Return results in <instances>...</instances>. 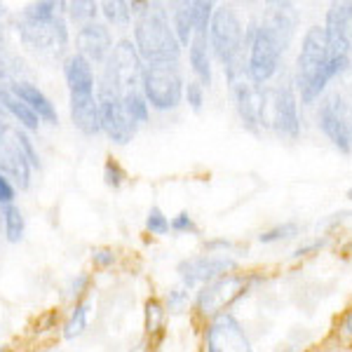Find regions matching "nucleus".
Returning a JSON list of instances; mask_svg holds the SVG:
<instances>
[{"mask_svg": "<svg viewBox=\"0 0 352 352\" xmlns=\"http://www.w3.org/2000/svg\"><path fill=\"white\" fill-rule=\"evenodd\" d=\"M169 226H172V232H181V235H186V232H190V235L200 232L195 219H192L188 212H179L176 217H172L169 219Z\"/></svg>", "mask_w": 352, "mask_h": 352, "instance_id": "a19ab883", "label": "nucleus"}, {"mask_svg": "<svg viewBox=\"0 0 352 352\" xmlns=\"http://www.w3.org/2000/svg\"><path fill=\"white\" fill-rule=\"evenodd\" d=\"M186 50H188V66L192 71V80L200 82L204 89L212 87V82H214V66H212L214 56H212V50H209V41L207 38L195 36Z\"/></svg>", "mask_w": 352, "mask_h": 352, "instance_id": "412c9836", "label": "nucleus"}, {"mask_svg": "<svg viewBox=\"0 0 352 352\" xmlns=\"http://www.w3.org/2000/svg\"><path fill=\"white\" fill-rule=\"evenodd\" d=\"M270 8H272V12L268 14L265 24L277 33L282 47L287 50L294 38V33H296L298 12H296V8H294V3H270Z\"/></svg>", "mask_w": 352, "mask_h": 352, "instance_id": "4be33fe9", "label": "nucleus"}, {"mask_svg": "<svg viewBox=\"0 0 352 352\" xmlns=\"http://www.w3.org/2000/svg\"><path fill=\"white\" fill-rule=\"evenodd\" d=\"M14 31L19 36V43L24 45L28 52L50 54V56H68V47L73 43L71 24L66 21L64 14H59L52 24H33L21 16L14 19Z\"/></svg>", "mask_w": 352, "mask_h": 352, "instance_id": "1a4fd4ad", "label": "nucleus"}, {"mask_svg": "<svg viewBox=\"0 0 352 352\" xmlns=\"http://www.w3.org/2000/svg\"><path fill=\"white\" fill-rule=\"evenodd\" d=\"M5 87H8V85H3V82H0V94H3V89H5Z\"/></svg>", "mask_w": 352, "mask_h": 352, "instance_id": "3c124183", "label": "nucleus"}, {"mask_svg": "<svg viewBox=\"0 0 352 352\" xmlns=\"http://www.w3.org/2000/svg\"><path fill=\"white\" fill-rule=\"evenodd\" d=\"M61 73L68 94H94L96 92V68L78 52H68L61 61Z\"/></svg>", "mask_w": 352, "mask_h": 352, "instance_id": "a211bd4d", "label": "nucleus"}, {"mask_svg": "<svg viewBox=\"0 0 352 352\" xmlns=\"http://www.w3.org/2000/svg\"><path fill=\"white\" fill-rule=\"evenodd\" d=\"M101 179H104V186L111 190H120L124 184H127V172L116 157H106L104 169H101Z\"/></svg>", "mask_w": 352, "mask_h": 352, "instance_id": "f704fd0d", "label": "nucleus"}, {"mask_svg": "<svg viewBox=\"0 0 352 352\" xmlns=\"http://www.w3.org/2000/svg\"><path fill=\"white\" fill-rule=\"evenodd\" d=\"M237 244L232 240H223V237H217V240H207L204 242V249H207L209 254H223V256H228V254L235 249Z\"/></svg>", "mask_w": 352, "mask_h": 352, "instance_id": "c03bdc74", "label": "nucleus"}, {"mask_svg": "<svg viewBox=\"0 0 352 352\" xmlns=\"http://www.w3.org/2000/svg\"><path fill=\"white\" fill-rule=\"evenodd\" d=\"M132 43L144 64H179L184 54L164 3H151L139 16H134Z\"/></svg>", "mask_w": 352, "mask_h": 352, "instance_id": "f03ea898", "label": "nucleus"}, {"mask_svg": "<svg viewBox=\"0 0 352 352\" xmlns=\"http://www.w3.org/2000/svg\"><path fill=\"white\" fill-rule=\"evenodd\" d=\"M0 174L8 176L16 190L31 188L33 169H31V164L26 162V157L21 155V151L16 148L12 136L0 139Z\"/></svg>", "mask_w": 352, "mask_h": 352, "instance_id": "6ab92c4d", "label": "nucleus"}, {"mask_svg": "<svg viewBox=\"0 0 352 352\" xmlns=\"http://www.w3.org/2000/svg\"><path fill=\"white\" fill-rule=\"evenodd\" d=\"M228 85H230L232 104H235V111H237V118H240L242 127L258 134L261 132V106H263V87L249 80L247 73H242L240 78L230 80Z\"/></svg>", "mask_w": 352, "mask_h": 352, "instance_id": "4468645a", "label": "nucleus"}, {"mask_svg": "<svg viewBox=\"0 0 352 352\" xmlns=\"http://www.w3.org/2000/svg\"><path fill=\"white\" fill-rule=\"evenodd\" d=\"M8 120H10V118L5 116L3 109H0V139H8V136L12 134V129H14Z\"/></svg>", "mask_w": 352, "mask_h": 352, "instance_id": "49530a36", "label": "nucleus"}, {"mask_svg": "<svg viewBox=\"0 0 352 352\" xmlns=\"http://www.w3.org/2000/svg\"><path fill=\"white\" fill-rule=\"evenodd\" d=\"M0 352H10V350L8 348H0Z\"/></svg>", "mask_w": 352, "mask_h": 352, "instance_id": "864d4df0", "label": "nucleus"}, {"mask_svg": "<svg viewBox=\"0 0 352 352\" xmlns=\"http://www.w3.org/2000/svg\"><path fill=\"white\" fill-rule=\"evenodd\" d=\"M202 343L204 352H254L240 320L232 312H221L207 320Z\"/></svg>", "mask_w": 352, "mask_h": 352, "instance_id": "f8f14e48", "label": "nucleus"}, {"mask_svg": "<svg viewBox=\"0 0 352 352\" xmlns=\"http://www.w3.org/2000/svg\"><path fill=\"white\" fill-rule=\"evenodd\" d=\"M66 3L68 0H36V3H28L19 16L33 24H52L59 14L66 16Z\"/></svg>", "mask_w": 352, "mask_h": 352, "instance_id": "393cba45", "label": "nucleus"}, {"mask_svg": "<svg viewBox=\"0 0 352 352\" xmlns=\"http://www.w3.org/2000/svg\"><path fill=\"white\" fill-rule=\"evenodd\" d=\"M350 26H352V3L350 0H340V3L329 5L327 19H324V26L322 28H324L331 56H350V47H352Z\"/></svg>", "mask_w": 352, "mask_h": 352, "instance_id": "2eb2a0df", "label": "nucleus"}, {"mask_svg": "<svg viewBox=\"0 0 352 352\" xmlns=\"http://www.w3.org/2000/svg\"><path fill=\"white\" fill-rule=\"evenodd\" d=\"M340 106H343V96L340 94L327 96L320 104V109H317V124H320L322 134H324L343 155H352L348 141H345L343 127H340Z\"/></svg>", "mask_w": 352, "mask_h": 352, "instance_id": "aec40b11", "label": "nucleus"}, {"mask_svg": "<svg viewBox=\"0 0 352 352\" xmlns=\"http://www.w3.org/2000/svg\"><path fill=\"white\" fill-rule=\"evenodd\" d=\"M96 101H99V116H101V134L116 146H127L139 132L129 122L122 109V89L116 82L96 76Z\"/></svg>", "mask_w": 352, "mask_h": 352, "instance_id": "0eeeda50", "label": "nucleus"}, {"mask_svg": "<svg viewBox=\"0 0 352 352\" xmlns=\"http://www.w3.org/2000/svg\"><path fill=\"white\" fill-rule=\"evenodd\" d=\"M324 240H317V242H310V244H305V247H298L296 252L292 254V258H300V256H308L310 252H320L322 247H324Z\"/></svg>", "mask_w": 352, "mask_h": 352, "instance_id": "a18cd8bd", "label": "nucleus"}, {"mask_svg": "<svg viewBox=\"0 0 352 352\" xmlns=\"http://www.w3.org/2000/svg\"><path fill=\"white\" fill-rule=\"evenodd\" d=\"M162 305H164V310H167V315H181V312H186L190 305V289H186L181 282L169 287L167 294H164Z\"/></svg>", "mask_w": 352, "mask_h": 352, "instance_id": "72a5a7b5", "label": "nucleus"}, {"mask_svg": "<svg viewBox=\"0 0 352 352\" xmlns=\"http://www.w3.org/2000/svg\"><path fill=\"white\" fill-rule=\"evenodd\" d=\"M0 223H3V235L10 244H19L26 235V217L19 209V204H8L0 207Z\"/></svg>", "mask_w": 352, "mask_h": 352, "instance_id": "cd10ccee", "label": "nucleus"}, {"mask_svg": "<svg viewBox=\"0 0 352 352\" xmlns=\"http://www.w3.org/2000/svg\"><path fill=\"white\" fill-rule=\"evenodd\" d=\"M89 287H92V275H89V272H78V275H73L71 280L66 282L64 296L71 300V303H78V300L87 298Z\"/></svg>", "mask_w": 352, "mask_h": 352, "instance_id": "c9c22d12", "label": "nucleus"}, {"mask_svg": "<svg viewBox=\"0 0 352 352\" xmlns=\"http://www.w3.org/2000/svg\"><path fill=\"white\" fill-rule=\"evenodd\" d=\"M0 109L5 111V116L8 118H12V120L19 124V129H24V132L33 134V132L41 129V120H38V116L28 109L24 101L16 99V96L10 92V87H5L3 94H0Z\"/></svg>", "mask_w": 352, "mask_h": 352, "instance_id": "5701e85b", "label": "nucleus"}, {"mask_svg": "<svg viewBox=\"0 0 352 352\" xmlns=\"http://www.w3.org/2000/svg\"><path fill=\"white\" fill-rule=\"evenodd\" d=\"M254 277L242 275V272H228V275L219 277V280L209 282L197 289L195 300H192V308L204 320H212V317L221 315V312H230L232 305L240 298H244V294L249 292Z\"/></svg>", "mask_w": 352, "mask_h": 352, "instance_id": "6e6552de", "label": "nucleus"}, {"mask_svg": "<svg viewBox=\"0 0 352 352\" xmlns=\"http://www.w3.org/2000/svg\"><path fill=\"white\" fill-rule=\"evenodd\" d=\"M188 3H190V16H192V28H195V36L207 38L214 10H217V3H212V0H188Z\"/></svg>", "mask_w": 352, "mask_h": 352, "instance_id": "2f4dec72", "label": "nucleus"}, {"mask_svg": "<svg viewBox=\"0 0 352 352\" xmlns=\"http://www.w3.org/2000/svg\"><path fill=\"white\" fill-rule=\"evenodd\" d=\"M348 200H352V188L348 190Z\"/></svg>", "mask_w": 352, "mask_h": 352, "instance_id": "603ef678", "label": "nucleus"}, {"mask_svg": "<svg viewBox=\"0 0 352 352\" xmlns=\"http://www.w3.org/2000/svg\"><path fill=\"white\" fill-rule=\"evenodd\" d=\"M169 12V21H172L174 36L179 41L181 47H188L195 38V28H192V16H190V3L188 0H181V3H172Z\"/></svg>", "mask_w": 352, "mask_h": 352, "instance_id": "a878e982", "label": "nucleus"}, {"mask_svg": "<svg viewBox=\"0 0 352 352\" xmlns=\"http://www.w3.org/2000/svg\"><path fill=\"white\" fill-rule=\"evenodd\" d=\"M10 136H12V141L16 144V148L21 151V155L26 157V162L31 164L33 172H41V169H43V160H41V153H38L36 141L31 139V134L24 132V129H19V127H14Z\"/></svg>", "mask_w": 352, "mask_h": 352, "instance_id": "473e14b6", "label": "nucleus"}, {"mask_svg": "<svg viewBox=\"0 0 352 352\" xmlns=\"http://www.w3.org/2000/svg\"><path fill=\"white\" fill-rule=\"evenodd\" d=\"M99 16L111 31L113 28L124 31V28H132L134 24V16L129 12L127 0H104V3H99Z\"/></svg>", "mask_w": 352, "mask_h": 352, "instance_id": "bb28decb", "label": "nucleus"}, {"mask_svg": "<svg viewBox=\"0 0 352 352\" xmlns=\"http://www.w3.org/2000/svg\"><path fill=\"white\" fill-rule=\"evenodd\" d=\"M8 87L16 99H21L28 109L36 113L41 124H52V127L59 124V111H56V106L52 104V99H50V96L45 94L36 82L24 80V78H21V80L10 82Z\"/></svg>", "mask_w": 352, "mask_h": 352, "instance_id": "dca6fc26", "label": "nucleus"}, {"mask_svg": "<svg viewBox=\"0 0 352 352\" xmlns=\"http://www.w3.org/2000/svg\"><path fill=\"white\" fill-rule=\"evenodd\" d=\"M340 127H343L345 141H348L350 153H352V106L345 99H343V106H340Z\"/></svg>", "mask_w": 352, "mask_h": 352, "instance_id": "37998d69", "label": "nucleus"}, {"mask_svg": "<svg viewBox=\"0 0 352 352\" xmlns=\"http://www.w3.org/2000/svg\"><path fill=\"white\" fill-rule=\"evenodd\" d=\"M144 59L136 52L132 38H118L113 45V52L109 56L104 66H101V76H106L109 80H113L122 92L134 89L141 85V73H144Z\"/></svg>", "mask_w": 352, "mask_h": 352, "instance_id": "9b49d317", "label": "nucleus"}, {"mask_svg": "<svg viewBox=\"0 0 352 352\" xmlns=\"http://www.w3.org/2000/svg\"><path fill=\"white\" fill-rule=\"evenodd\" d=\"M144 228L146 232H151V235H169V230H172V226H169V217L162 212L157 204H153V207L146 212V219H144Z\"/></svg>", "mask_w": 352, "mask_h": 352, "instance_id": "e433bc0d", "label": "nucleus"}, {"mask_svg": "<svg viewBox=\"0 0 352 352\" xmlns=\"http://www.w3.org/2000/svg\"><path fill=\"white\" fill-rule=\"evenodd\" d=\"M73 45H76L73 52L82 54L94 68L96 66L101 68L109 61L113 45H116V38H113V31L104 21L96 19L80 28H76V33H73Z\"/></svg>", "mask_w": 352, "mask_h": 352, "instance_id": "ddd939ff", "label": "nucleus"}, {"mask_svg": "<svg viewBox=\"0 0 352 352\" xmlns=\"http://www.w3.org/2000/svg\"><path fill=\"white\" fill-rule=\"evenodd\" d=\"M16 202V188L14 184L5 174H0V207H8V204Z\"/></svg>", "mask_w": 352, "mask_h": 352, "instance_id": "79ce46f5", "label": "nucleus"}, {"mask_svg": "<svg viewBox=\"0 0 352 352\" xmlns=\"http://www.w3.org/2000/svg\"><path fill=\"white\" fill-rule=\"evenodd\" d=\"M240 268L237 258L223 256V254H197V256H188L176 263V275H179L181 285L186 289L204 287L209 282L219 280V277L235 272Z\"/></svg>", "mask_w": 352, "mask_h": 352, "instance_id": "9d476101", "label": "nucleus"}, {"mask_svg": "<svg viewBox=\"0 0 352 352\" xmlns=\"http://www.w3.org/2000/svg\"><path fill=\"white\" fill-rule=\"evenodd\" d=\"M122 109L134 127H144V124L151 122V106L139 87L122 92Z\"/></svg>", "mask_w": 352, "mask_h": 352, "instance_id": "c85d7f7f", "label": "nucleus"}, {"mask_svg": "<svg viewBox=\"0 0 352 352\" xmlns=\"http://www.w3.org/2000/svg\"><path fill=\"white\" fill-rule=\"evenodd\" d=\"M184 73L179 64H146L141 73V94L146 96L151 111L169 113L184 104Z\"/></svg>", "mask_w": 352, "mask_h": 352, "instance_id": "39448f33", "label": "nucleus"}, {"mask_svg": "<svg viewBox=\"0 0 352 352\" xmlns=\"http://www.w3.org/2000/svg\"><path fill=\"white\" fill-rule=\"evenodd\" d=\"M68 118H71L73 127L82 136L101 134V116H99V101L96 94H68Z\"/></svg>", "mask_w": 352, "mask_h": 352, "instance_id": "f3484780", "label": "nucleus"}, {"mask_svg": "<svg viewBox=\"0 0 352 352\" xmlns=\"http://www.w3.org/2000/svg\"><path fill=\"white\" fill-rule=\"evenodd\" d=\"M261 129H275L285 139L296 141L300 136L298 99L292 82L282 87H263V106H261Z\"/></svg>", "mask_w": 352, "mask_h": 352, "instance_id": "423d86ee", "label": "nucleus"}, {"mask_svg": "<svg viewBox=\"0 0 352 352\" xmlns=\"http://www.w3.org/2000/svg\"><path fill=\"white\" fill-rule=\"evenodd\" d=\"M89 317H92V303H89V298L73 303L66 315V320H64V324H61V336L66 340H76V338L85 336L89 329Z\"/></svg>", "mask_w": 352, "mask_h": 352, "instance_id": "b1692460", "label": "nucleus"}, {"mask_svg": "<svg viewBox=\"0 0 352 352\" xmlns=\"http://www.w3.org/2000/svg\"><path fill=\"white\" fill-rule=\"evenodd\" d=\"M99 19V3L96 0H68L66 3V21L80 28L89 21Z\"/></svg>", "mask_w": 352, "mask_h": 352, "instance_id": "c756f323", "label": "nucleus"}, {"mask_svg": "<svg viewBox=\"0 0 352 352\" xmlns=\"http://www.w3.org/2000/svg\"><path fill=\"white\" fill-rule=\"evenodd\" d=\"M298 232H300L298 223H294V221H287V223H280V226H275V228L261 232V235H258V242H261V244L285 242V240H292V237H296Z\"/></svg>", "mask_w": 352, "mask_h": 352, "instance_id": "4c0bfd02", "label": "nucleus"}, {"mask_svg": "<svg viewBox=\"0 0 352 352\" xmlns=\"http://www.w3.org/2000/svg\"><path fill=\"white\" fill-rule=\"evenodd\" d=\"M89 258H92V265L99 270H109L118 263V252L113 247H94L89 252Z\"/></svg>", "mask_w": 352, "mask_h": 352, "instance_id": "ea45409f", "label": "nucleus"}, {"mask_svg": "<svg viewBox=\"0 0 352 352\" xmlns=\"http://www.w3.org/2000/svg\"><path fill=\"white\" fill-rule=\"evenodd\" d=\"M350 66V56H331L322 26H310L296 56V87L303 104H315L327 85Z\"/></svg>", "mask_w": 352, "mask_h": 352, "instance_id": "f257e3e1", "label": "nucleus"}, {"mask_svg": "<svg viewBox=\"0 0 352 352\" xmlns=\"http://www.w3.org/2000/svg\"><path fill=\"white\" fill-rule=\"evenodd\" d=\"M244 66H247V76L254 85L268 82L280 68V56L285 52L280 38L265 21H252L249 26H244Z\"/></svg>", "mask_w": 352, "mask_h": 352, "instance_id": "20e7f679", "label": "nucleus"}, {"mask_svg": "<svg viewBox=\"0 0 352 352\" xmlns=\"http://www.w3.org/2000/svg\"><path fill=\"white\" fill-rule=\"evenodd\" d=\"M3 41H5V24L0 21V45H3Z\"/></svg>", "mask_w": 352, "mask_h": 352, "instance_id": "8fccbe9b", "label": "nucleus"}, {"mask_svg": "<svg viewBox=\"0 0 352 352\" xmlns=\"http://www.w3.org/2000/svg\"><path fill=\"white\" fill-rule=\"evenodd\" d=\"M184 101L190 106L192 113H200L204 109V87L197 80H186Z\"/></svg>", "mask_w": 352, "mask_h": 352, "instance_id": "58836bf2", "label": "nucleus"}, {"mask_svg": "<svg viewBox=\"0 0 352 352\" xmlns=\"http://www.w3.org/2000/svg\"><path fill=\"white\" fill-rule=\"evenodd\" d=\"M343 329H345V331H348L350 336H352V310L348 312V315H345V320H343Z\"/></svg>", "mask_w": 352, "mask_h": 352, "instance_id": "de8ad7c7", "label": "nucleus"}, {"mask_svg": "<svg viewBox=\"0 0 352 352\" xmlns=\"http://www.w3.org/2000/svg\"><path fill=\"white\" fill-rule=\"evenodd\" d=\"M8 16H10L8 5H5V3H0V21H3V24H5V19H8Z\"/></svg>", "mask_w": 352, "mask_h": 352, "instance_id": "09e8293b", "label": "nucleus"}, {"mask_svg": "<svg viewBox=\"0 0 352 352\" xmlns=\"http://www.w3.org/2000/svg\"><path fill=\"white\" fill-rule=\"evenodd\" d=\"M164 320H167V310H164L160 298H148L144 303V331L151 340L162 333Z\"/></svg>", "mask_w": 352, "mask_h": 352, "instance_id": "7c9ffc66", "label": "nucleus"}, {"mask_svg": "<svg viewBox=\"0 0 352 352\" xmlns=\"http://www.w3.org/2000/svg\"><path fill=\"white\" fill-rule=\"evenodd\" d=\"M207 41L212 56L223 66L228 82L247 73V66H244V24L235 8L217 5Z\"/></svg>", "mask_w": 352, "mask_h": 352, "instance_id": "7ed1b4c3", "label": "nucleus"}]
</instances>
